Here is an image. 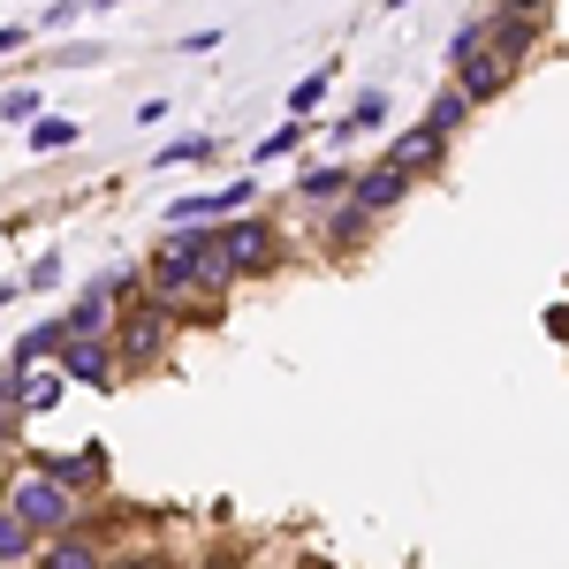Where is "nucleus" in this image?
<instances>
[{"mask_svg": "<svg viewBox=\"0 0 569 569\" xmlns=\"http://www.w3.org/2000/svg\"><path fill=\"white\" fill-rule=\"evenodd\" d=\"M335 77H342V69H335V61H327V69H319V77H305V84L289 91V114H319V99H327V84H335Z\"/></svg>", "mask_w": 569, "mask_h": 569, "instance_id": "nucleus-18", "label": "nucleus"}, {"mask_svg": "<svg viewBox=\"0 0 569 569\" xmlns=\"http://www.w3.org/2000/svg\"><path fill=\"white\" fill-rule=\"evenodd\" d=\"M0 501H8V509H16L31 531H39V539H46V531H61V525H77V486H61L53 471H31L23 486H8Z\"/></svg>", "mask_w": 569, "mask_h": 569, "instance_id": "nucleus-3", "label": "nucleus"}, {"mask_svg": "<svg viewBox=\"0 0 569 569\" xmlns=\"http://www.w3.org/2000/svg\"><path fill=\"white\" fill-rule=\"evenodd\" d=\"M251 198H259V182H251V176H236V182H220V190H198V198H176V206H168V228H190V220H198V228H213V220L243 213Z\"/></svg>", "mask_w": 569, "mask_h": 569, "instance_id": "nucleus-7", "label": "nucleus"}, {"mask_svg": "<svg viewBox=\"0 0 569 569\" xmlns=\"http://www.w3.org/2000/svg\"><path fill=\"white\" fill-rule=\"evenodd\" d=\"M440 152H448V137H433L426 122H418L410 137H395V144H388V160H395V168H410V176H418V168H433Z\"/></svg>", "mask_w": 569, "mask_h": 569, "instance_id": "nucleus-10", "label": "nucleus"}, {"mask_svg": "<svg viewBox=\"0 0 569 569\" xmlns=\"http://www.w3.org/2000/svg\"><path fill=\"white\" fill-rule=\"evenodd\" d=\"M350 206H365V213L380 220V213H395L402 198H410V168H395V160H380V168H350Z\"/></svg>", "mask_w": 569, "mask_h": 569, "instance_id": "nucleus-8", "label": "nucleus"}, {"mask_svg": "<svg viewBox=\"0 0 569 569\" xmlns=\"http://www.w3.org/2000/svg\"><path fill=\"white\" fill-rule=\"evenodd\" d=\"M509 77H517V53L509 46H493V39H479L471 53H456V91L479 107V99H501L509 91Z\"/></svg>", "mask_w": 569, "mask_h": 569, "instance_id": "nucleus-5", "label": "nucleus"}, {"mask_svg": "<svg viewBox=\"0 0 569 569\" xmlns=\"http://www.w3.org/2000/svg\"><path fill=\"white\" fill-rule=\"evenodd\" d=\"M77 16H84V0H53V8H46V16H39V31H69Z\"/></svg>", "mask_w": 569, "mask_h": 569, "instance_id": "nucleus-23", "label": "nucleus"}, {"mask_svg": "<svg viewBox=\"0 0 569 569\" xmlns=\"http://www.w3.org/2000/svg\"><path fill=\"white\" fill-rule=\"evenodd\" d=\"M8 305H16V281H0V311H8Z\"/></svg>", "mask_w": 569, "mask_h": 569, "instance_id": "nucleus-28", "label": "nucleus"}, {"mask_svg": "<svg viewBox=\"0 0 569 569\" xmlns=\"http://www.w3.org/2000/svg\"><path fill=\"white\" fill-rule=\"evenodd\" d=\"M152 297L168 311H220V289L236 281L228 266H220V251H213V236L190 220V228H168V243L144 259V273H137Z\"/></svg>", "mask_w": 569, "mask_h": 569, "instance_id": "nucleus-1", "label": "nucleus"}, {"mask_svg": "<svg viewBox=\"0 0 569 569\" xmlns=\"http://www.w3.org/2000/svg\"><path fill=\"white\" fill-rule=\"evenodd\" d=\"M31 39V31H23V23H0V53H16V46Z\"/></svg>", "mask_w": 569, "mask_h": 569, "instance_id": "nucleus-27", "label": "nucleus"}, {"mask_svg": "<svg viewBox=\"0 0 569 569\" xmlns=\"http://www.w3.org/2000/svg\"><path fill=\"white\" fill-rule=\"evenodd\" d=\"M61 388H69V380H61V365H53V372L16 365V402H23V410H53V402H61Z\"/></svg>", "mask_w": 569, "mask_h": 569, "instance_id": "nucleus-11", "label": "nucleus"}, {"mask_svg": "<svg viewBox=\"0 0 569 569\" xmlns=\"http://www.w3.org/2000/svg\"><path fill=\"white\" fill-rule=\"evenodd\" d=\"M213 152H220L213 137H176V144L152 152V168H198V160H213Z\"/></svg>", "mask_w": 569, "mask_h": 569, "instance_id": "nucleus-16", "label": "nucleus"}, {"mask_svg": "<svg viewBox=\"0 0 569 569\" xmlns=\"http://www.w3.org/2000/svg\"><path fill=\"white\" fill-rule=\"evenodd\" d=\"M501 8H509V16H539V23H547V8H555V0H501Z\"/></svg>", "mask_w": 569, "mask_h": 569, "instance_id": "nucleus-26", "label": "nucleus"}, {"mask_svg": "<svg viewBox=\"0 0 569 569\" xmlns=\"http://www.w3.org/2000/svg\"><path fill=\"white\" fill-rule=\"evenodd\" d=\"M53 365H61V380H77V388H114V380H122V365H114V342H107V335H61Z\"/></svg>", "mask_w": 569, "mask_h": 569, "instance_id": "nucleus-6", "label": "nucleus"}, {"mask_svg": "<svg viewBox=\"0 0 569 569\" xmlns=\"http://www.w3.org/2000/svg\"><path fill=\"white\" fill-rule=\"evenodd\" d=\"M463 122H471V99H463V91L448 84V91L433 99V107H426V130H433V137H456Z\"/></svg>", "mask_w": 569, "mask_h": 569, "instance_id": "nucleus-13", "label": "nucleus"}, {"mask_svg": "<svg viewBox=\"0 0 569 569\" xmlns=\"http://www.w3.org/2000/svg\"><path fill=\"white\" fill-rule=\"evenodd\" d=\"M107 8H114V0H84V16H107Z\"/></svg>", "mask_w": 569, "mask_h": 569, "instance_id": "nucleus-29", "label": "nucleus"}, {"mask_svg": "<svg viewBox=\"0 0 569 569\" xmlns=\"http://www.w3.org/2000/svg\"><path fill=\"white\" fill-rule=\"evenodd\" d=\"M311 130H319L311 114H289V122H281V130H273V137H259V160H289V152H297V144H305Z\"/></svg>", "mask_w": 569, "mask_h": 569, "instance_id": "nucleus-14", "label": "nucleus"}, {"mask_svg": "<svg viewBox=\"0 0 569 569\" xmlns=\"http://www.w3.org/2000/svg\"><path fill=\"white\" fill-rule=\"evenodd\" d=\"M168 327H176V311L160 305V297H152V305L114 311V327H107V335H114V365H122V372H130V365H152L160 342H168Z\"/></svg>", "mask_w": 569, "mask_h": 569, "instance_id": "nucleus-4", "label": "nucleus"}, {"mask_svg": "<svg viewBox=\"0 0 569 569\" xmlns=\"http://www.w3.org/2000/svg\"><path fill=\"white\" fill-rule=\"evenodd\" d=\"M61 350V319H46V327H31L23 342H16V365H39V357Z\"/></svg>", "mask_w": 569, "mask_h": 569, "instance_id": "nucleus-19", "label": "nucleus"}, {"mask_svg": "<svg viewBox=\"0 0 569 569\" xmlns=\"http://www.w3.org/2000/svg\"><path fill=\"white\" fill-rule=\"evenodd\" d=\"M77 137H84V130H77L69 114H46V107L31 114V152H69Z\"/></svg>", "mask_w": 569, "mask_h": 569, "instance_id": "nucleus-12", "label": "nucleus"}, {"mask_svg": "<svg viewBox=\"0 0 569 569\" xmlns=\"http://www.w3.org/2000/svg\"><path fill=\"white\" fill-rule=\"evenodd\" d=\"M31 547H39V531H31L16 509H8V501H0V562H23Z\"/></svg>", "mask_w": 569, "mask_h": 569, "instance_id": "nucleus-15", "label": "nucleus"}, {"mask_svg": "<svg viewBox=\"0 0 569 569\" xmlns=\"http://www.w3.org/2000/svg\"><path fill=\"white\" fill-rule=\"evenodd\" d=\"M342 182H350V168H311L297 182V198H342Z\"/></svg>", "mask_w": 569, "mask_h": 569, "instance_id": "nucleus-22", "label": "nucleus"}, {"mask_svg": "<svg viewBox=\"0 0 569 569\" xmlns=\"http://www.w3.org/2000/svg\"><path fill=\"white\" fill-rule=\"evenodd\" d=\"M61 486H84V479H99V448H77V456H61V463H46Z\"/></svg>", "mask_w": 569, "mask_h": 569, "instance_id": "nucleus-21", "label": "nucleus"}, {"mask_svg": "<svg viewBox=\"0 0 569 569\" xmlns=\"http://www.w3.org/2000/svg\"><path fill=\"white\" fill-rule=\"evenodd\" d=\"M46 562H53V569H91V562H99V539H91V531H77V525L46 531Z\"/></svg>", "mask_w": 569, "mask_h": 569, "instance_id": "nucleus-9", "label": "nucleus"}, {"mask_svg": "<svg viewBox=\"0 0 569 569\" xmlns=\"http://www.w3.org/2000/svg\"><path fill=\"white\" fill-rule=\"evenodd\" d=\"M365 228H372V213H365V206H342L335 228H327V243H335V251H350V243H365Z\"/></svg>", "mask_w": 569, "mask_h": 569, "instance_id": "nucleus-20", "label": "nucleus"}, {"mask_svg": "<svg viewBox=\"0 0 569 569\" xmlns=\"http://www.w3.org/2000/svg\"><path fill=\"white\" fill-rule=\"evenodd\" d=\"M53 281H61V259H39L31 273H23V289H53Z\"/></svg>", "mask_w": 569, "mask_h": 569, "instance_id": "nucleus-25", "label": "nucleus"}, {"mask_svg": "<svg viewBox=\"0 0 569 569\" xmlns=\"http://www.w3.org/2000/svg\"><path fill=\"white\" fill-rule=\"evenodd\" d=\"M213 251H220L228 273H273V266H281V236L243 206V213H228V228L213 236Z\"/></svg>", "mask_w": 569, "mask_h": 569, "instance_id": "nucleus-2", "label": "nucleus"}, {"mask_svg": "<svg viewBox=\"0 0 569 569\" xmlns=\"http://www.w3.org/2000/svg\"><path fill=\"white\" fill-rule=\"evenodd\" d=\"M388 8H410V0H388Z\"/></svg>", "mask_w": 569, "mask_h": 569, "instance_id": "nucleus-30", "label": "nucleus"}, {"mask_svg": "<svg viewBox=\"0 0 569 569\" xmlns=\"http://www.w3.org/2000/svg\"><path fill=\"white\" fill-rule=\"evenodd\" d=\"M380 122H388V99H380V91H365L350 114L335 122V137H365V130H380Z\"/></svg>", "mask_w": 569, "mask_h": 569, "instance_id": "nucleus-17", "label": "nucleus"}, {"mask_svg": "<svg viewBox=\"0 0 569 569\" xmlns=\"http://www.w3.org/2000/svg\"><path fill=\"white\" fill-rule=\"evenodd\" d=\"M0 114H8V122H31V114H39V91H8Z\"/></svg>", "mask_w": 569, "mask_h": 569, "instance_id": "nucleus-24", "label": "nucleus"}]
</instances>
